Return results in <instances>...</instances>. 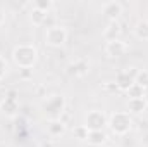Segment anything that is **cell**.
Wrapping results in <instances>:
<instances>
[{"label":"cell","instance_id":"6da1fadb","mask_svg":"<svg viewBox=\"0 0 148 147\" xmlns=\"http://www.w3.org/2000/svg\"><path fill=\"white\" fill-rule=\"evenodd\" d=\"M12 61L21 69H31L38 61L36 47L29 45V43H21V45L14 47V50H12Z\"/></svg>","mask_w":148,"mask_h":147},{"label":"cell","instance_id":"7a4b0ae2","mask_svg":"<svg viewBox=\"0 0 148 147\" xmlns=\"http://www.w3.org/2000/svg\"><path fill=\"white\" fill-rule=\"evenodd\" d=\"M41 109L50 119H60L66 112V97L60 94H52L41 102Z\"/></svg>","mask_w":148,"mask_h":147},{"label":"cell","instance_id":"3957f363","mask_svg":"<svg viewBox=\"0 0 148 147\" xmlns=\"http://www.w3.org/2000/svg\"><path fill=\"white\" fill-rule=\"evenodd\" d=\"M109 126H110L112 133H115L119 137H124L133 128V118H131L129 112H122V111L114 112L110 116V119H109Z\"/></svg>","mask_w":148,"mask_h":147},{"label":"cell","instance_id":"277c9868","mask_svg":"<svg viewBox=\"0 0 148 147\" xmlns=\"http://www.w3.org/2000/svg\"><path fill=\"white\" fill-rule=\"evenodd\" d=\"M84 126H86L90 132L103 130L105 126H109V118H107V114H105L103 111L93 109L84 116Z\"/></svg>","mask_w":148,"mask_h":147},{"label":"cell","instance_id":"5b68a950","mask_svg":"<svg viewBox=\"0 0 148 147\" xmlns=\"http://www.w3.org/2000/svg\"><path fill=\"white\" fill-rule=\"evenodd\" d=\"M67 42V30L60 24H53L48 26L47 33H45V43L50 47H62Z\"/></svg>","mask_w":148,"mask_h":147},{"label":"cell","instance_id":"8992f818","mask_svg":"<svg viewBox=\"0 0 148 147\" xmlns=\"http://www.w3.org/2000/svg\"><path fill=\"white\" fill-rule=\"evenodd\" d=\"M136 73H138V71H134V68H129L127 71H121V73H117L114 83L117 85L119 90L127 92V90L133 87V83H134V76H136Z\"/></svg>","mask_w":148,"mask_h":147},{"label":"cell","instance_id":"52a82bcc","mask_svg":"<svg viewBox=\"0 0 148 147\" xmlns=\"http://www.w3.org/2000/svg\"><path fill=\"white\" fill-rule=\"evenodd\" d=\"M126 52H127V43L122 42L121 38L112 40V42H107V45H105V54H107L109 57H114V59L122 57Z\"/></svg>","mask_w":148,"mask_h":147},{"label":"cell","instance_id":"ba28073f","mask_svg":"<svg viewBox=\"0 0 148 147\" xmlns=\"http://www.w3.org/2000/svg\"><path fill=\"white\" fill-rule=\"evenodd\" d=\"M90 61L88 59H76L73 62H69V66H67V74L69 76H84V74H88L90 71Z\"/></svg>","mask_w":148,"mask_h":147},{"label":"cell","instance_id":"9c48e42d","mask_svg":"<svg viewBox=\"0 0 148 147\" xmlns=\"http://www.w3.org/2000/svg\"><path fill=\"white\" fill-rule=\"evenodd\" d=\"M102 12L109 17V21H119V16L122 14V3L121 2H107L102 5Z\"/></svg>","mask_w":148,"mask_h":147},{"label":"cell","instance_id":"30bf717a","mask_svg":"<svg viewBox=\"0 0 148 147\" xmlns=\"http://www.w3.org/2000/svg\"><path fill=\"white\" fill-rule=\"evenodd\" d=\"M67 130V125L62 121V119H50L48 125H47V132L50 137L57 139V137H62Z\"/></svg>","mask_w":148,"mask_h":147},{"label":"cell","instance_id":"8fae6325","mask_svg":"<svg viewBox=\"0 0 148 147\" xmlns=\"http://www.w3.org/2000/svg\"><path fill=\"white\" fill-rule=\"evenodd\" d=\"M0 111H2V114H5L7 118H14V116L19 112V101H12V99L3 97V101L0 102Z\"/></svg>","mask_w":148,"mask_h":147},{"label":"cell","instance_id":"7c38bea8","mask_svg":"<svg viewBox=\"0 0 148 147\" xmlns=\"http://www.w3.org/2000/svg\"><path fill=\"white\" fill-rule=\"evenodd\" d=\"M147 99L145 97H141V99H129L127 101V111H129V114H141V112H145L147 109Z\"/></svg>","mask_w":148,"mask_h":147},{"label":"cell","instance_id":"4fadbf2b","mask_svg":"<svg viewBox=\"0 0 148 147\" xmlns=\"http://www.w3.org/2000/svg\"><path fill=\"white\" fill-rule=\"evenodd\" d=\"M86 142L91 147H102L105 142H107V133L103 130H98V132H90L88 133V139Z\"/></svg>","mask_w":148,"mask_h":147},{"label":"cell","instance_id":"5bb4252c","mask_svg":"<svg viewBox=\"0 0 148 147\" xmlns=\"http://www.w3.org/2000/svg\"><path fill=\"white\" fill-rule=\"evenodd\" d=\"M121 35V23L119 21H109L107 28L103 30V37L107 42H112V40H117Z\"/></svg>","mask_w":148,"mask_h":147},{"label":"cell","instance_id":"9a60e30c","mask_svg":"<svg viewBox=\"0 0 148 147\" xmlns=\"http://www.w3.org/2000/svg\"><path fill=\"white\" fill-rule=\"evenodd\" d=\"M134 35H136V38H140V40H148V21L147 19H141V21L136 23Z\"/></svg>","mask_w":148,"mask_h":147},{"label":"cell","instance_id":"2e32d148","mask_svg":"<svg viewBox=\"0 0 148 147\" xmlns=\"http://www.w3.org/2000/svg\"><path fill=\"white\" fill-rule=\"evenodd\" d=\"M29 17H31V23H33V24H36V26H43V24H47V17H48V14L33 9V12H31Z\"/></svg>","mask_w":148,"mask_h":147},{"label":"cell","instance_id":"e0dca14e","mask_svg":"<svg viewBox=\"0 0 148 147\" xmlns=\"http://www.w3.org/2000/svg\"><path fill=\"white\" fill-rule=\"evenodd\" d=\"M33 9H36V10H41V12H47V14H48V12L53 9V2H52V0H35Z\"/></svg>","mask_w":148,"mask_h":147},{"label":"cell","instance_id":"ac0fdd59","mask_svg":"<svg viewBox=\"0 0 148 147\" xmlns=\"http://www.w3.org/2000/svg\"><path fill=\"white\" fill-rule=\"evenodd\" d=\"M126 94H127L129 99H141V97H145V88L140 87V85H136V83H133V87Z\"/></svg>","mask_w":148,"mask_h":147},{"label":"cell","instance_id":"d6986e66","mask_svg":"<svg viewBox=\"0 0 148 147\" xmlns=\"http://www.w3.org/2000/svg\"><path fill=\"white\" fill-rule=\"evenodd\" d=\"M88 133H90V130L84 125H77V126L73 128V135H74V139H77V140H86Z\"/></svg>","mask_w":148,"mask_h":147},{"label":"cell","instance_id":"ffe728a7","mask_svg":"<svg viewBox=\"0 0 148 147\" xmlns=\"http://www.w3.org/2000/svg\"><path fill=\"white\" fill-rule=\"evenodd\" d=\"M134 83L147 90L148 88V71H138L136 76H134Z\"/></svg>","mask_w":148,"mask_h":147},{"label":"cell","instance_id":"44dd1931","mask_svg":"<svg viewBox=\"0 0 148 147\" xmlns=\"http://www.w3.org/2000/svg\"><path fill=\"white\" fill-rule=\"evenodd\" d=\"M103 90L109 92V94H115L119 88H117V85H115L114 81H107V83H103Z\"/></svg>","mask_w":148,"mask_h":147},{"label":"cell","instance_id":"7402d4cb","mask_svg":"<svg viewBox=\"0 0 148 147\" xmlns=\"http://www.w3.org/2000/svg\"><path fill=\"white\" fill-rule=\"evenodd\" d=\"M7 69H9V68H7V61H5L3 57H0V80L7 74Z\"/></svg>","mask_w":148,"mask_h":147},{"label":"cell","instance_id":"603a6c76","mask_svg":"<svg viewBox=\"0 0 148 147\" xmlns=\"http://www.w3.org/2000/svg\"><path fill=\"white\" fill-rule=\"evenodd\" d=\"M5 97H7V99H12V101H17L19 94H17V90H16V88H10V90H7V92H5Z\"/></svg>","mask_w":148,"mask_h":147},{"label":"cell","instance_id":"cb8c5ba5","mask_svg":"<svg viewBox=\"0 0 148 147\" xmlns=\"http://www.w3.org/2000/svg\"><path fill=\"white\" fill-rule=\"evenodd\" d=\"M31 76V69H21V78L23 80H28Z\"/></svg>","mask_w":148,"mask_h":147},{"label":"cell","instance_id":"d4e9b609","mask_svg":"<svg viewBox=\"0 0 148 147\" xmlns=\"http://www.w3.org/2000/svg\"><path fill=\"white\" fill-rule=\"evenodd\" d=\"M3 23H5V12H2V10H0V26H2Z\"/></svg>","mask_w":148,"mask_h":147}]
</instances>
